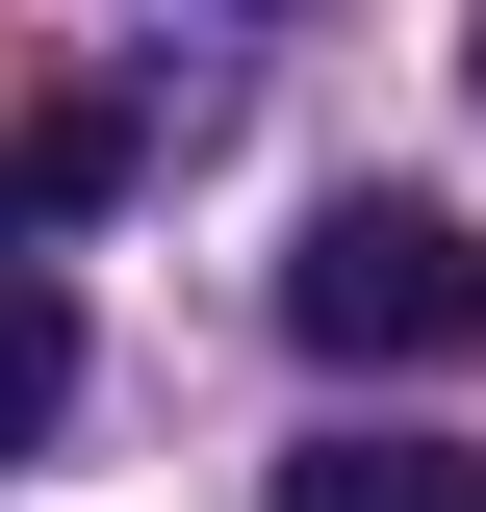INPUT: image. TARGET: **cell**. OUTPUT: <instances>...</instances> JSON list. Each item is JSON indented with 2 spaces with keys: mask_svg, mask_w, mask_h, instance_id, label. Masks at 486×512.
I'll list each match as a JSON object with an SVG mask.
<instances>
[{
  "mask_svg": "<svg viewBox=\"0 0 486 512\" xmlns=\"http://www.w3.org/2000/svg\"><path fill=\"white\" fill-rule=\"evenodd\" d=\"M282 333H307V359H359V384H435V359L486 333V231H461V205H410V180L307 205V256H282Z\"/></svg>",
  "mask_w": 486,
  "mask_h": 512,
  "instance_id": "cell-1",
  "label": "cell"
},
{
  "mask_svg": "<svg viewBox=\"0 0 486 512\" xmlns=\"http://www.w3.org/2000/svg\"><path fill=\"white\" fill-rule=\"evenodd\" d=\"M52 410H77V308H26V282H0V461L52 436Z\"/></svg>",
  "mask_w": 486,
  "mask_h": 512,
  "instance_id": "cell-4",
  "label": "cell"
},
{
  "mask_svg": "<svg viewBox=\"0 0 486 512\" xmlns=\"http://www.w3.org/2000/svg\"><path fill=\"white\" fill-rule=\"evenodd\" d=\"M282 512H486V461H461V436H307Z\"/></svg>",
  "mask_w": 486,
  "mask_h": 512,
  "instance_id": "cell-2",
  "label": "cell"
},
{
  "mask_svg": "<svg viewBox=\"0 0 486 512\" xmlns=\"http://www.w3.org/2000/svg\"><path fill=\"white\" fill-rule=\"evenodd\" d=\"M128 180V128L103 103H52V128H0V231H52V205H103Z\"/></svg>",
  "mask_w": 486,
  "mask_h": 512,
  "instance_id": "cell-3",
  "label": "cell"
}]
</instances>
